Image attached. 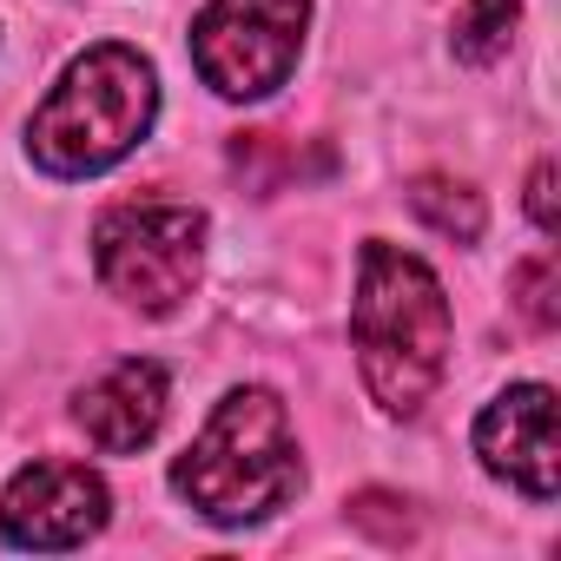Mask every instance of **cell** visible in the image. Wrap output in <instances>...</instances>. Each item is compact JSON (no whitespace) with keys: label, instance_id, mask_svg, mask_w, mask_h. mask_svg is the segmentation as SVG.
Here are the masks:
<instances>
[{"label":"cell","instance_id":"6da1fadb","mask_svg":"<svg viewBox=\"0 0 561 561\" xmlns=\"http://www.w3.org/2000/svg\"><path fill=\"white\" fill-rule=\"evenodd\" d=\"M449 344H456V311H449L443 277L416 251L390 238H364L357 298H351V351H357V377L370 403L397 423L423 416L449 377Z\"/></svg>","mask_w":561,"mask_h":561},{"label":"cell","instance_id":"7a4b0ae2","mask_svg":"<svg viewBox=\"0 0 561 561\" xmlns=\"http://www.w3.org/2000/svg\"><path fill=\"white\" fill-rule=\"evenodd\" d=\"M298 489H305V449L285 397L264 383L225 390L205 430L172 462V495L211 528H251L298 502Z\"/></svg>","mask_w":561,"mask_h":561},{"label":"cell","instance_id":"3957f363","mask_svg":"<svg viewBox=\"0 0 561 561\" xmlns=\"http://www.w3.org/2000/svg\"><path fill=\"white\" fill-rule=\"evenodd\" d=\"M159 119V73L139 47L100 41L67 60L54 93L27 119V159L47 179H100L146 146Z\"/></svg>","mask_w":561,"mask_h":561},{"label":"cell","instance_id":"277c9868","mask_svg":"<svg viewBox=\"0 0 561 561\" xmlns=\"http://www.w3.org/2000/svg\"><path fill=\"white\" fill-rule=\"evenodd\" d=\"M205 238L211 218L179 198H133L100 211L93 225V271L100 285L139 311V318H172L205 277Z\"/></svg>","mask_w":561,"mask_h":561},{"label":"cell","instance_id":"5b68a950","mask_svg":"<svg viewBox=\"0 0 561 561\" xmlns=\"http://www.w3.org/2000/svg\"><path fill=\"white\" fill-rule=\"evenodd\" d=\"M305 34L311 0H205L192 21V67L218 100L251 106L291 80Z\"/></svg>","mask_w":561,"mask_h":561},{"label":"cell","instance_id":"8992f818","mask_svg":"<svg viewBox=\"0 0 561 561\" xmlns=\"http://www.w3.org/2000/svg\"><path fill=\"white\" fill-rule=\"evenodd\" d=\"M106 522H113V489L87 462L41 456V462L14 469V482L0 489V541L21 548V554L87 548Z\"/></svg>","mask_w":561,"mask_h":561},{"label":"cell","instance_id":"52a82bcc","mask_svg":"<svg viewBox=\"0 0 561 561\" xmlns=\"http://www.w3.org/2000/svg\"><path fill=\"white\" fill-rule=\"evenodd\" d=\"M476 462L508 482L528 502H554L561 495V430H554V390L548 383H508L482 403L476 430Z\"/></svg>","mask_w":561,"mask_h":561},{"label":"cell","instance_id":"ba28073f","mask_svg":"<svg viewBox=\"0 0 561 561\" xmlns=\"http://www.w3.org/2000/svg\"><path fill=\"white\" fill-rule=\"evenodd\" d=\"M165 403H172V377L152 357H119L106 364L93 383L73 390V423L87 430V443L100 456H139L159 430H165Z\"/></svg>","mask_w":561,"mask_h":561},{"label":"cell","instance_id":"9c48e42d","mask_svg":"<svg viewBox=\"0 0 561 561\" xmlns=\"http://www.w3.org/2000/svg\"><path fill=\"white\" fill-rule=\"evenodd\" d=\"M410 211H416L436 238H456V244H476L482 225H489L482 192L462 185V179H449V172H423V179H410Z\"/></svg>","mask_w":561,"mask_h":561},{"label":"cell","instance_id":"30bf717a","mask_svg":"<svg viewBox=\"0 0 561 561\" xmlns=\"http://www.w3.org/2000/svg\"><path fill=\"white\" fill-rule=\"evenodd\" d=\"M515 27H522V0H462V14L449 27V54L462 67H495L508 54Z\"/></svg>","mask_w":561,"mask_h":561},{"label":"cell","instance_id":"8fae6325","mask_svg":"<svg viewBox=\"0 0 561 561\" xmlns=\"http://www.w3.org/2000/svg\"><path fill=\"white\" fill-rule=\"evenodd\" d=\"M515 305H522V318H528L535 331H554V324H561V305H554V257H548V251H535V257L515 264Z\"/></svg>","mask_w":561,"mask_h":561},{"label":"cell","instance_id":"7c38bea8","mask_svg":"<svg viewBox=\"0 0 561 561\" xmlns=\"http://www.w3.org/2000/svg\"><path fill=\"white\" fill-rule=\"evenodd\" d=\"M528 218H535V231L541 238H554V159H541L535 172H528Z\"/></svg>","mask_w":561,"mask_h":561}]
</instances>
